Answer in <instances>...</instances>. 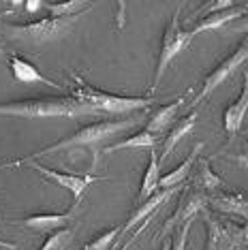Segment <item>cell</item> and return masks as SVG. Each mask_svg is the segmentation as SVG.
Instances as JSON below:
<instances>
[{
  "label": "cell",
  "instance_id": "cell-5",
  "mask_svg": "<svg viewBox=\"0 0 248 250\" xmlns=\"http://www.w3.org/2000/svg\"><path fill=\"white\" fill-rule=\"evenodd\" d=\"M190 41H193L190 32L182 30V26H180V9H178L176 15L171 18V21H169V26L165 28V35H163V43H161V49H159V60H156V73H154V82H152V90L161 83V79H163V75H165V71L169 69V64L176 60V56L182 52Z\"/></svg>",
  "mask_w": 248,
  "mask_h": 250
},
{
  "label": "cell",
  "instance_id": "cell-11",
  "mask_svg": "<svg viewBox=\"0 0 248 250\" xmlns=\"http://www.w3.org/2000/svg\"><path fill=\"white\" fill-rule=\"evenodd\" d=\"M244 15H248V2H238L235 7H231L227 11H218V13L206 15V18L188 32H190V37L195 39L197 35H201V32H214V30H218V28L231 24V21L242 20Z\"/></svg>",
  "mask_w": 248,
  "mask_h": 250
},
{
  "label": "cell",
  "instance_id": "cell-29",
  "mask_svg": "<svg viewBox=\"0 0 248 250\" xmlns=\"http://www.w3.org/2000/svg\"><path fill=\"white\" fill-rule=\"evenodd\" d=\"M231 28H233V30H238V32H248V15H246V18H242V20H238Z\"/></svg>",
  "mask_w": 248,
  "mask_h": 250
},
{
  "label": "cell",
  "instance_id": "cell-3",
  "mask_svg": "<svg viewBox=\"0 0 248 250\" xmlns=\"http://www.w3.org/2000/svg\"><path fill=\"white\" fill-rule=\"evenodd\" d=\"M75 83H71V96H75L77 101L90 105L97 113H133L139 109L154 105L156 99H142V96H120V94H111V92H103V90L92 88L90 83H86L83 79L77 75H73Z\"/></svg>",
  "mask_w": 248,
  "mask_h": 250
},
{
  "label": "cell",
  "instance_id": "cell-21",
  "mask_svg": "<svg viewBox=\"0 0 248 250\" xmlns=\"http://www.w3.org/2000/svg\"><path fill=\"white\" fill-rule=\"evenodd\" d=\"M195 184L199 186L201 190H218V188H225V182L218 178L216 173L210 169V163L204 161L197 169V175H195Z\"/></svg>",
  "mask_w": 248,
  "mask_h": 250
},
{
  "label": "cell",
  "instance_id": "cell-27",
  "mask_svg": "<svg viewBox=\"0 0 248 250\" xmlns=\"http://www.w3.org/2000/svg\"><path fill=\"white\" fill-rule=\"evenodd\" d=\"M227 161L238 163V165H242L244 169H248V152H246V154H227Z\"/></svg>",
  "mask_w": 248,
  "mask_h": 250
},
{
  "label": "cell",
  "instance_id": "cell-13",
  "mask_svg": "<svg viewBox=\"0 0 248 250\" xmlns=\"http://www.w3.org/2000/svg\"><path fill=\"white\" fill-rule=\"evenodd\" d=\"M246 113H248V71L244 75V86H242L238 101H233L225 111V130L229 135H235L244 124Z\"/></svg>",
  "mask_w": 248,
  "mask_h": 250
},
{
  "label": "cell",
  "instance_id": "cell-17",
  "mask_svg": "<svg viewBox=\"0 0 248 250\" xmlns=\"http://www.w3.org/2000/svg\"><path fill=\"white\" fill-rule=\"evenodd\" d=\"M195 126H197V113H190V116H186V118H182L176 126L171 128V133L165 137V144H163V154H161V163L163 161H167L169 158V154H171L173 150L178 147V144L182 141L186 135H190L195 130Z\"/></svg>",
  "mask_w": 248,
  "mask_h": 250
},
{
  "label": "cell",
  "instance_id": "cell-28",
  "mask_svg": "<svg viewBox=\"0 0 248 250\" xmlns=\"http://www.w3.org/2000/svg\"><path fill=\"white\" fill-rule=\"evenodd\" d=\"M45 4H47V2H39V0H26L24 7H26L28 13H37V11H41Z\"/></svg>",
  "mask_w": 248,
  "mask_h": 250
},
{
  "label": "cell",
  "instance_id": "cell-16",
  "mask_svg": "<svg viewBox=\"0 0 248 250\" xmlns=\"http://www.w3.org/2000/svg\"><path fill=\"white\" fill-rule=\"evenodd\" d=\"M204 150V144H197L195 147H193V152H190L188 156L182 161V165L180 167H176L171 173H167V175H163L161 178V182H159V190H163V188H176V186H182V182L188 178V173H190V169H193V165H195V161L199 158V152Z\"/></svg>",
  "mask_w": 248,
  "mask_h": 250
},
{
  "label": "cell",
  "instance_id": "cell-30",
  "mask_svg": "<svg viewBox=\"0 0 248 250\" xmlns=\"http://www.w3.org/2000/svg\"><path fill=\"white\" fill-rule=\"evenodd\" d=\"M148 223H150V220H145V223H144V225H142V229H139V231H137V233H135V235H133V237H131V240H128V242H126V244H124V248H120V250H128V248H131V246H133V244H135V240H137V237H139V235H142V231H144V229H145V227H148Z\"/></svg>",
  "mask_w": 248,
  "mask_h": 250
},
{
  "label": "cell",
  "instance_id": "cell-15",
  "mask_svg": "<svg viewBox=\"0 0 248 250\" xmlns=\"http://www.w3.org/2000/svg\"><path fill=\"white\" fill-rule=\"evenodd\" d=\"M184 105V99H178L176 103H171V105H163L156 109L154 116H150V120L148 124H145V133H150V135H163L165 130L171 126L173 122H176V116H178V109Z\"/></svg>",
  "mask_w": 248,
  "mask_h": 250
},
{
  "label": "cell",
  "instance_id": "cell-4",
  "mask_svg": "<svg viewBox=\"0 0 248 250\" xmlns=\"http://www.w3.org/2000/svg\"><path fill=\"white\" fill-rule=\"evenodd\" d=\"M82 15H71V18H49L30 21V24H2L4 37L15 39V41H28V43H49L66 37L73 30L75 21Z\"/></svg>",
  "mask_w": 248,
  "mask_h": 250
},
{
  "label": "cell",
  "instance_id": "cell-10",
  "mask_svg": "<svg viewBox=\"0 0 248 250\" xmlns=\"http://www.w3.org/2000/svg\"><path fill=\"white\" fill-rule=\"evenodd\" d=\"M80 208H82L80 201H75L73 208H69L62 214H32L24 220V225L28 229H37V231H43V233L45 231H60V229H66V225L77 218Z\"/></svg>",
  "mask_w": 248,
  "mask_h": 250
},
{
  "label": "cell",
  "instance_id": "cell-1",
  "mask_svg": "<svg viewBox=\"0 0 248 250\" xmlns=\"http://www.w3.org/2000/svg\"><path fill=\"white\" fill-rule=\"evenodd\" d=\"M139 122H142V118L131 116V118H122V120H103V122L88 124V126L80 128L77 133L69 135V137H64V139L56 141V144H52V146L43 147V150L35 152L32 156L20 158V161H13V163H7V165H0V167H21V165H30V163H35L37 158L47 156V154H52V152H64V150H71V147H92L94 150L92 167H94L101 158V150H99L101 141H107V139L114 137V135L122 133V130L137 126Z\"/></svg>",
  "mask_w": 248,
  "mask_h": 250
},
{
  "label": "cell",
  "instance_id": "cell-8",
  "mask_svg": "<svg viewBox=\"0 0 248 250\" xmlns=\"http://www.w3.org/2000/svg\"><path fill=\"white\" fill-rule=\"evenodd\" d=\"M207 250H238L242 237V229L231 225H223L216 218H207Z\"/></svg>",
  "mask_w": 248,
  "mask_h": 250
},
{
  "label": "cell",
  "instance_id": "cell-24",
  "mask_svg": "<svg viewBox=\"0 0 248 250\" xmlns=\"http://www.w3.org/2000/svg\"><path fill=\"white\" fill-rule=\"evenodd\" d=\"M120 233H122V227H114V229H109V231H103L99 237H94L92 242H88L82 250H109L111 244L118 240Z\"/></svg>",
  "mask_w": 248,
  "mask_h": 250
},
{
  "label": "cell",
  "instance_id": "cell-9",
  "mask_svg": "<svg viewBox=\"0 0 248 250\" xmlns=\"http://www.w3.org/2000/svg\"><path fill=\"white\" fill-rule=\"evenodd\" d=\"M182 188V186H176V188H163L159 192H154L150 199H145V201H142L137 206V209L131 214V218L126 220V225H122V233L120 235H124V233H128L131 229H135V227H139V225H144L145 220H150V216L156 212L161 206H165V203L171 199L176 192Z\"/></svg>",
  "mask_w": 248,
  "mask_h": 250
},
{
  "label": "cell",
  "instance_id": "cell-20",
  "mask_svg": "<svg viewBox=\"0 0 248 250\" xmlns=\"http://www.w3.org/2000/svg\"><path fill=\"white\" fill-rule=\"evenodd\" d=\"M133 147H150V150H154L156 147V137L154 135H150V133H145V130H142V133L133 135V137H128V139L116 141V144L103 147V150H101V156L114 154V152H120V150H133Z\"/></svg>",
  "mask_w": 248,
  "mask_h": 250
},
{
  "label": "cell",
  "instance_id": "cell-14",
  "mask_svg": "<svg viewBox=\"0 0 248 250\" xmlns=\"http://www.w3.org/2000/svg\"><path fill=\"white\" fill-rule=\"evenodd\" d=\"M207 206H212L214 209H218L223 214L248 218V197L240 195V192H225V195L218 197H210Z\"/></svg>",
  "mask_w": 248,
  "mask_h": 250
},
{
  "label": "cell",
  "instance_id": "cell-6",
  "mask_svg": "<svg viewBox=\"0 0 248 250\" xmlns=\"http://www.w3.org/2000/svg\"><path fill=\"white\" fill-rule=\"evenodd\" d=\"M244 62H248V37L240 43V47L235 49V52L231 54L229 58H225V60L221 62V64H218L216 69H214V71L210 73V75H207V77L204 79V82H201V88H199V92H197L195 99L190 101V107H197V105L204 103L207 96H210V94L214 92V90L221 86L225 79L233 75V73L238 71L240 66L244 64Z\"/></svg>",
  "mask_w": 248,
  "mask_h": 250
},
{
  "label": "cell",
  "instance_id": "cell-7",
  "mask_svg": "<svg viewBox=\"0 0 248 250\" xmlns=\"http://www.w3.org/2000/svg\"><path fill=\"white\" fill-rule=\"evenodd\" d=\"M32 167L37 169L39 175H43L45 180L54 182L56 186H62L64 190H69L75 201H80L82 195L86 192V188L90 184H94L97 180H103V178H94L92 173L90 175H77V173H64V171H56V169H49V167H43L39 163H30Z\"/></svg>",
  "mask_w": 248,
  "mask_h": 250
},
{
  "label": "cell",
  "instance_id": "cell-34",
  "mask_svg": "<svg viewBox=\"0 0 248 250\" xmlns=\"http://www.w3.org/2000/svg\"><path fill=\"white\" fill-rule=\"evenodd\" d=\"M171 248V242H165V246H163V250H169Z\"/></svg>",
  "mask_w": 248,
  "mask_h": 250
},
{
  "label": "cell",
  "instance_id": "cell-25",
  "mask_svg": "<svg viewBox=\"0 0 248 250\" xmlns=\"http://www.w3.org/2000/svg\"><path fill=\"white\" fill-rule=\"evenodd\" d=\"M193 220L195 218H188L186 223L180 225L178 233L173 235V240H171V248H169V250H186V240H188V233H190V227H193Z\"/></svg>",
  "mask_w": 248,
  "mask_h": 250
},
{
  "label": "cell",
  "instance_id": "cell-26",
  "mask_svg": "<svg viewBox=\"0 0 248 250\" xmlns=\"http://www.w3.org/2000/svg\"><path fill=\"white\" fill-rule=\"evenodd\" d=\"M235 0H216V2H207L206 4V11H210V13H218V11H227L231 7H235Z\"/></svg>",
  "mask_w": 248,
  "mask_h": 250
},
{
  "label": "cell",
  "instance_id": "cell-18",
  "mask_svg": "<svg viewBox=\"0 0 248 250\" xmlns=\"http://www.w3.org/2000/svg\"><path fill=\"white\" fill-rule=\"evenodd\" d=\"M159 182H161V161L156 150L150 152V163L148 169H145V175L142 180V186H139V195H137V206L145 199H150L154 192H159Z\"/></svg>",
  "mask_w": 248,
  "mask_h": 250
},
{
  "label": "cell",
  "instance_id": "cell-2",
  "mask_svg": "<svg viewBox=\"0 0 248 250\" xmlns=\"http://www.w3.org/2000/svg\"><path fill=\"white\" fill-rule=\"evenodd\" d=\"M0 116L11 118H83L101 116L90 105L77 101L75 96H41V99H24L0 103Z\"/></svg>",
  "mask_w": 248,
  "mask_h": 250
},
{
  "label": "cell",
  "instance_id": "cell-12",
  "mask_svg": "<svg viewBox=\"0 0 248 250\" xmlns=\"http://www.w3.org/2000/svg\"><path fill=\"white\" fill-rule=\"evenodd\" d=\"M9 66H11V73H13V77L18 79L21 83H45V86L49 88H56V90H62L60 83L52 82V79H47L43 75V73H39V69L35 64H30L28 60L20 58V56H11L9 58Z\"/></svg>",
  "mask_w": 248,
  "mask_h": 250
},
{
  "label": "cell",
  "instance_id": "cell-32",
  "mask_svg": "<svg viewBox=\"0 0 248 250\" xmlns=\"http://www.w3.org/2000/svg\"><path fill=\"white\" fill-rule=\"evenodd\" d=\"M7 58V49H4V41L0 39V60H4Z\"/></svg>",
  "mask_w": 248,
  "mask_h": 250
},
{
  "label": "cell",
  "instance_id": "cell-23",
  "mask_svg": "<svg viewBox=\"0 0 248 250\" xmlns=\"http://www.w3.org/2000/svg\"><path fill=\"white\" fill-rule=\"evenodd\" d=\"M45 9H49V15H54V18H71V15H83V9H92V4L82 2V0H75V2H60V4L47 2Z\"/></svg>",
  "mask_w": 248,
  "mask_h": 250
},
{
  "label": "cell",
  "instance_id": "cell-22",
  "mask_svg": "<svg viewBox=\"0 0 248 250\" xmlns=\"http://www.w3.org/2000/svg\"><path fill=\"white\" fill-rule=\"evenodd\" d=\"M73 240H75V227H66V229L54 231L52 235H47V240L39 250H66Z\"/></svg>",
  "mask_w": 248,
  "mask_h": 250
},
{
  "label": "cell",
  "instance_id": "cell-33",
  "mask_svg": "<svg viewBox=\"0 0 248 250\" xmlns=\"http://www.w3.org/2000/svg\"><path fill=\"white\" fill-rule=\"evenodd\" d=\"M242 237H244V242H248V225L242 229Z\"/></svg>",
  "mask_w": 248,
  "mask_h": 250
},
{
  "label": "cell",
  "instance_id": "cell-19",
  "mask_svg": "<svg viewBox=\"0 0 248 250\" xmlns=\"http://www.w3.org/2000/svg\"><path fill=\"white\" fill-rule=\"evenodd\" d=\"M207 201H210V197L206 195V192H195V195H190L188 201H184V203H180V208H178V212L171 216V220L167 223V229H171L173 225H182L186 223L188 218H195L197 212H201L206 206H207Z\"/></svg>",
  "mask_w": 248,
  "mask_h": 250
},
{
  "label": "cell",
  "instance_id": "cell-31",
  "mask_svg": "<svg viewBox=\"0 0 248 250\" xmlns=\"http://www.w3.org/2000/svg\"><path fill=\"white\" fill-rule=\"evenodd\" d=\"M0 248H4V250H15L18 246H15V244H11V242H4V240H0Z\"/></svg>",
  "mask_w": 248,
  "mask_h": 250
}]
</instances>
